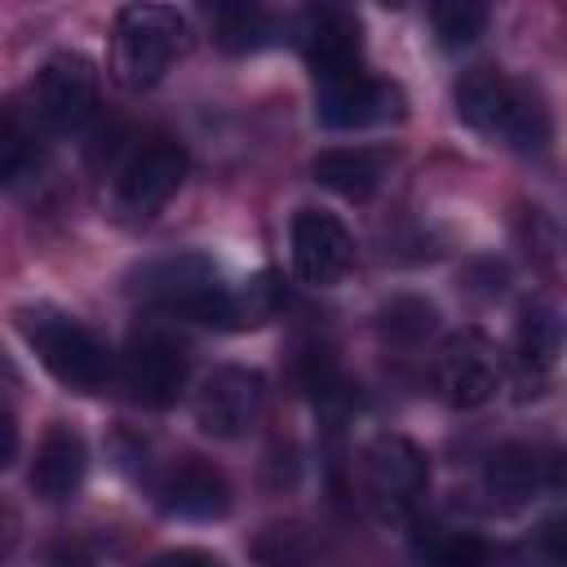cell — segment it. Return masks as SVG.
<instances>
[{
    "label": "cell",
    "instance_id": "obj_6",
    "mask_svg": "<svg viewBox=\"0 0 567 567\" xmlns=\"http://www.w3.org/2000/svg\"><path fill=\"white\" fill-rule=\"evenodd\" d=\"M186 346L173 341L168 332H137L124 350V390L142 403V408H173L186 390Z\"/></svg>",
    "mask_w": 567,
    "mask_h": 567
},
{
    "label": "cell",
    "instance_id": "obj_9",
    "mask_svg": "<svg viewBox=\"0 0 567 567\" xmlns=\"http://www.w3.org/2000/svg\"><path fill=\"white\" fill-rule=\"evenodd\" d=\"M434 385H439L443 403H452L461 412L483 408L496 394V385H501V363H496L492 341L483 332L447 337V346L434 359Z\"/></svg>",
    "mask_w": 567,
    "mask_h": 567
},
{
    "label": "cell",
    "instance_id": "obj_24",
    "mask_svg": "<svg viewBox=\"0 0 567 567\" xmlns=\"http://www.w3.org/2000/svg\"><path fill=\"white\" fill-rule=\"evenodd\" d=\"M536 545L549 554V558H563L567 563V514H554L536 527Z\"/></svg>",
    "mask_w": 567,
    "mask_h": 567
},
{
    "label": "cell",
    "instance_id": "obj_16",
    "mask_svg": "<svg viewBox=\"0 0 567 567\" xmlns=\"http://www.w3.org/2000/svg\"><path fill=\"white\" fill-rule=\"evenodd\" d=\"M310 173L319 186H328L341 199H368L385 177V155L372 146H332L315 155Z\"/></svg>",
    "mask_w": 567,
    "mask_h": 567
},
{
    "label": "cell",
    "instance_id": "obj_2",
    "mask_svg": "<svg viewBox=\"0 0 567 567\" xmlns=\"http://www.w3.org/2000/svg\"><path fill=\"white\" fill-rule=\"evenodd\" d=\"M182 18L168 4L155 0H133L120 9L115 18V35H111V66L120 75V84L128 89H151L164 80V71L173 66V58L182 53Z\"/></svg>",
    "mask_w": 567,
    "mask_h": 567
},
{
    "label": "cell",
    "instance_id": "obj_25",
    "mask_svg": "<svg viewBox=\"0 0 567 567\" xmlns=\"http://www.w3.org/2000/svg\"><path fill=\"white\" fill-rule=\"evenodd\" d=\"M204 13H213L217 22L230 18V13H244V9H257V0H195Z\"/></svg>",
    "mask_w": 567,
    "mask_h": 567
},
{
    "label": "cell",
    "instance_id": "obj_5",
    "mask_svg": "<svg viewBox=\"0 0 567 567\" xmlns=\"http://www.w3.org/2000/svg\"><path fill=\"white\" fill-rule=\"evenodd\" d=\"M261 403H266L261 372L226 363L213 377H204V385L195 394V425L208 439H244L252 430V421L261 416Z\"/></svg>",
    "mask_w": 567,
    "mask_h": 567
},
{
    "label": "cell",
    "instance_id": "obj_13",
    "mask_svg": "<svg viewBox=\"0 0 567 567\" xmlns=\"http://www.w3.org/2000/svg\"><path fill=\"white\" fill-rule=\"evenodd\" d=\"M545 483H549V461L536 447H527V443H505L483 465V492L501 509L527 505Z\"/></svg>",
    "mask_w": 567,
    "mask_h": 567
},
{
    "label": "cell",
    "instance_id": "obj_28",
    "mask_svg": "<svg viewBox=\"0 0 567 567\" xmlns=\"http://www.w3.org/2000/svg\"><path fill=\"white\" fill-rule=\"evenodd\" d=\"M315 4H332V9H337V4H346V0H315Z\"/></svg>",
    "mask_w": 567,
    "mask_h": 567
},
{
    "label": "cell",
    "instance_id": "obj_15",
    "mask_svg": "<svg viewBox=\"0 0 567 567\" xmlns=\"http://www.w3.org/2000/svg\"><path fill=\"white\" fill-rule=\"evenodd\" d=\"M514 84L509 75H501L496 66H474L456 80V115L483 133V137H501V124H505V111H509V97H514Z\"/></svg>",
    "mask_w": 567,
    "mask_h": 567
},
{
    "label": "cell",
    "instance_id": "obj_20",
    "mask_svg": "<svg viewBox=\"0 0 567 567\" xmlns=\"http://www.w3.org/2000/svg\"><path fill=\"white\" fill-rule=\"evenodd\" d=\"M434 323H439V310H434L425 297H412V292H399V297H390V301L377 310V328H381L390 341H399V346L425 341V337L434 332Z\"/></svg>",
    "mask_w": 567,
    "mask_h": 567
},
{
    "label": "cell",
    "instance_id": "obj_10",
    "mask_svg": "<svg viewBox=\"0 0 567 567\" xmlns=\"http://www.w3.org/2000/svg\"><path fill=\"white\" fill-rule=\"evenodd\" d=\"M288 248H292V270L315 288L337 284L354 261V239H350L346 221L323 208H301L292 217Z\"/></svg>",
    "mask_w": 567,
    "mask_h": 567
},
{
    "label": "cell",
    "instance_id": "obj_18",
    "mask_svg": "<svg viewBox=\"0 0 567 567\" xmlns=\"http://www.w3.org/2000/svg\"><path fill=\"white\" fill-rule=\"evenodd\" d=\"M567 346V319L554 306H527L518 319V354L527 368H549Z\"/></svg>",
    "mask_w": 567,
    "mask_h": 567
},
{
    "label": "cell",
    "instance_id": "obj_3",
    "mask_svg": "<svg viewBox=\"0 0 567 567\" xmlns=\"http://www.w3.org/2000/svg\"><path fill=\"white\" fill-rule=\"evenodd\" d=\"M186 177V151L168 137H155L128 155V164L115 177V208L128 221H151L182 186Z\"/></svg>",
    "mask_w": 567,
    "mask_h": 567
},
{
    "label": "cell",
    "instance_id": "obj_1",
    "mask_svg": "<svg viewBox=\"0 0 567 567\" xmlns=\"http://www.w3.org/2000/svg\"><path fill=\"white\" fill-rule=\"evenodd\" d=\"M18 328L27 337V346L35 350V359L49 368L53 381H62L66 390L80 394H97L111 377H115V359L111 350L66 310L53 306H27L18 310Z\"/></svg>",
    "mask_w": 567,
    "mask_h": 567
},
{
    "label": "cell",
    "instance_id": "obj_23",
    "mask_svg": "<svg viewBox=\"0 0 567 567\" xmlns=\"http://www.w3.org/2000/svg\"><path fill=\"white\" fill-rule=\"evenodd\" d=\"M31 159H35L31 133L18 124V115H9V120H4V137H0V173H4V182H18Z\"/></svg>",
    "mask_w": 567,
    "mask_h": 567
},
{
    "label": "cell",
    "instance_id": "obj_8",
    "mask_svg": "<svg viewBox=\"0 0 567 567\" xmlns=\"http://www.w3.org/2000/svg\"><path fill=\"white\" fill-rule=\"evenodd\" d=\"M430 483L425 452L399 434H381L363 447V487L385 514H408Z\"/></svg>",
    "mask_w": 567,
    "mask_h": 567
},
{
    "label": "cell",
    "instance_id": "obj_27",
    "mask_svg": "<svg viewBox=\"0 0 567 567\" xmlns=\"http://www.w3.org/2000/svg\"><path fill=\"white\" fill-rule=\"evenodd\" d=\"M381 4H385V9H399V4H403V0H381Z\"/></svg>",
    "mask_w": 567,
    "mask_h": 567
},
{
    "label": "cell",
    "instance_id": "obj_26",
    "mask_svg": "<svg viewBox=\"0 0 567 567\" xmlns=\"http://www.w3.org/2000/svg\"><path fill=\"white\" fill-rule=\"evenodd\" d=\"M0 430H4V452H0V465H9V461H13V452H18V425H13V412H4V416H0Z\"/></svg>",
    "mask_w": 567,
    "mask_h": 567
},
{
    "label": "cell",
    "instance_id": "obj_22",
    "mask_svg": "<svg viewBox=\"0 0 567 567\" xmlns=\"http://www.w3.org/2000/svg\"><path fill=\"white\" fill-rule=\"evenodd\" d=\"M266 35H270V22L261 18V9H244V13H230V18L217 22V40L230 53L257 49V44H266Z\"/></svg>",
    "mask_w": 567,
    "mask_h": 567
},
{
    "label": "cell",
    "instance_id": "obj_11",
    "mask_svg": "<svg viewBox=\"0 0 567 567\" xmlns=\"http://www.w3.org/2000/svg\"><path fill=\"white\" fill-rule=\"evenodd\" d=\"M159 501L168 514L190 518V523H213L230 509V483L221 478V470L186 456L168 470V478L159 483Z\"/></svg>",
    "mask_w": 567,
    "mask_h": 567
},
{
    "label": "cell",
    "instance_id": "obj_12",
    "mask_svg": "<svg viewBox=\"0 0 567 567\" xmlns=\"http://www.w3.org/2000/svg\"><path fill=\"white\" fill-rule=\"evenodd\" d=\"M89 474V447L80 439V430L71 425H49L40 447H35V461H31V487L35 496L44 501H71L80 492Z\"/></svg>",
    "mask_w": 567,
    "mask_h": 567
},
{
    "label": "cell",
    "instance_id": "obj_4",
    "mask_svg": "<svg viewBox=\"0 0 567 567\" xmlns=\"http://www.w3.org/2000/svg\"><path fill=\"white\" fill-rule=\"evenodd\" d=\"M97 102V66L84 53H53L31 80V111L44 128L66 133L93 115Z\"/></svg>",
    "mask_w": 567,
    "mask_h": 567
},
{
    "label": "cell",
    "instance_id": "obj_21",
    "mask_svg": "<svg viewBox=\"0 0 567 567\" xmlns=\"http://www.w3.org/2000/svg\"><path fill=\"white\" fill-rule=\"evenodd\" d=\"M416 554L425 563H443V567H470V563H483V540L470 536V532H425L416 540Z\"/></svg>",
    "mask_w": 567,
    "mask_h": 567
},
{
    "label": "cell",
    "instance_id": "obj_19",
    "mask_svg": "<svg viewBox=\"0 0 567 567\" xmlns=\"http://www.w3.org/2000/svg\"><path fill=\"white\" fill-rule=\"evenodd\" d=\"M492 9H496V0H430V27H434L439 44L461 49L487 31Z\"/></svg>",
    "mask_w": 567,
    "mask_h": 567
},
{
    "label": "cell",
    "instance_id": "obj_14",
    "mask_svg": "<svg viewBox=\"0 0 567 567\" xmlns=\"http://www.w3.org/2000/svg\"><path fill=\"white\" fill-rule=\"evenodd\" d=\"M306 62L315 71V84L363 71V27H359V18H350V13L319 18L306 35Z\"/></svg>",
    "mask_w": 567,
    "mask_h": 567
},
{
    "label": "cell",
    "instance_id": "obj_17",
    "mask_svg": "<svg viewBox=\"0 0 567 567\" xmlns=\"http://www.w3.org/2000/svg\"><path fill=\"white\" fill-rule=\"evenodd\" d=\"M554 137V124H549V106L540 102L536 89L527 84H514V97H509V111H505V124H501V142L523 151V155H540Z\"/></svg>",
    "mask_w": 567,
    "mask_h": 567
},
{
    "label": "cell",
    "instance_id": "obj_7",
    "mask_svg": "<svg viewBox=\"0 0 567 567\" xmlns=\"http://www.w3.org/2000/svg\"><path fill=\"white\" fill-rule=\"evenodd\" d=\"M403 115V93L390 80H372L363 71L319 80L315 84V120L323 128H372Z\"/></svg>",
    "mask_w": 567,
    "mask_h": 567
}]
</instances>
